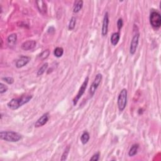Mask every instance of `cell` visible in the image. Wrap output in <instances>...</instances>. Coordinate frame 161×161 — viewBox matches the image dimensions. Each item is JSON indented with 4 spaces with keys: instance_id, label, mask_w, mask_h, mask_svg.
Wrapping results in <instances>:
<instances>
[{
    "instance_id": "1",
    "label": "cell",
    "mask_w": 161,
    "mask_h": 161,
    "mask_svg": "<svg viewBox=\"0 0 161 161\" xmlns=\"http://www.w3.org/2000/svg\"><path fill=\"white\" fill-rule=\"evenodd\" d=\"M32 98V96H22L19 98H13L10 101H9L7 104L8 107L12 109V110H15V109H18L21 106L27 103L30 101Z\"/></svg>"
},
{
    "instance_id": "2",
    "label": "cell",
    "mask_w": 161,
    "mask_h": 161,
    "mask_svg": "<svg viewBox=\"0 0 161 161\" xmlns=\"http://www.w3.org/2000/svg\"><path fill=\"white\" fill-rule=\"evenodd\" d=\"M0 138L9 142H17L21 140V135L15 131H1L0 132Z\"/></svg>"
},
{
    "instance_id": "3",
    "label": "cell",
    "mask_w": 161,
    "mask_h": 161,
    "mask_svg": "<svg viewBox=\"0 0 161 161\" xmlns=\"http://www.w3.org/2000/svg\"><path fill=\"white\" fill-rule=\"evenodd\" d=\"M127 103V90L123 89L120 91L118 98V107L120 111H123Z\"/></svg>"
},
{
    "instance_id": "4",
    "label": "cell",
    "mask_w": 161,
    "mask_h": 161,
    "mask_svg": "<svg viewBox=\"0 0 161 161\" xmlns=\"http://www.w3.org/2000/svg\"><path fill=\"white\" fill-rule=\"evenodd\" d=\"M150 23L155 28H159L161 25V16L159 12L152 11L150 15Z\"/></svg>"
},
{
    "instance_id": "5",
    "label": "cell",
    "mask_w": 161,
    "mask_h": 161,
    "mask_svg": "<svg viewBox=\"0 0 161 161\" xmlns=\"http://www.w3.org/2000/svg\"><path fill=\"white\" fill-rule=\"evenodd\" d=\"M89 82V77H86L85 80H84V82L83 83L81 86L79 88V91L78 93V94L76 95V96H75V98L73 99V105L76 106V104L78 103V101L79 100V99L81 98V96L83 95L84 93H85L86 89L87 88V86H88V84Z\"/></svg>"
},
{
    "instance_id": "6",
    "label": "cell",
    "mask_w": 161,
    "mask_h": 161,
    "mask_svg": "<svg viewBox=\"0 0 161 161\" xmlns=\"http://www.w3.org/2000/svg\"><path fill=\"white\" fill-rule=\"evenodd\" d=\"M102 78L103 76L101 74H98L96 76L94 80H93L92 85L90 86L89 88V95L91 97H92L93 96H94L96 89L98 88L99 84L101 83Z\"/></svg>"
},
{
    "instance_id": "7",
    "label": "cell",
    "mask_w": 161,
    "mask_h": 161,
    "mask_svg": "<svg viewBox=\"0 0 161 161\" xmlns=\"http://www.w3.org/2000/svg\"><path fill=\"white\" fill-rule=\"evenodd\" d=\"M139 38H140L139 34H135L133 37L132 38V40H131L130 47V53L131 55H133L135 52H136L138 44V41H139Z\"/></svg>"
},
{
    "instance_id": "8",
    "label": "cell",
    "mask_w": 161,
    "mask_h": 161,
    "mask_svg": "<svg viewBox=\"0 0 161 161\" xmlns=\"http://www.w3.org/2000/svg\"><path fill=\"white\" fill-rule=\"evenodd\" d=\"M109 15L108 12H106L103 21V26H102V31L101 34L103 37L106 36L107 35L108 32V25H109Z\"/></svg>"
},
{
    "instance_id": "9",
    "label": "cell",
    "mask_w": 161,
    "mask_h": 161,
    "mask_svg": "<svg viewBox=\"0 0 161 161\" xmlns=\"http://www.w3.org/2000/svg\"><path fill=\"white\" fill-rule=\"evenodd\" d=\"M49 113H45L40 118H38V120L35 124V127L38 128L44 126V125H46L47 123V121H49Z\"/></svg>"
},
{
    "instance_id": "10",
    "label": "cell",
    "mask_w": 161,
    "mask_h": 161,
    "mask_svg": "<svg viewBox=\"0 0 161 161\" xmlns=\"http://www.w3.org/2000/svg\"><path fill=\"white\" fill-rule=\"evenodd\" d=\"M30 60V58L27 57V56H21L16 62V67L17 68H21L25 66H26L27 64L29 62V61Z\"/></svg>"
},
{
    "instance_id": "11",
    "label": "cell",
    "mask_w": 161,
    "mask_h": 161,
    "mask_svg": "<svg viewBox=\"0 0 161 161\" xmlns=\"http://www.w3.org/2000/svg\"><path fill=\"white\" fill-rule=\"evenodd\" d=\"M37 42L35 40H27L21 44V49L24 50H29L33 49L36 46Z\"/></svg>"
},
{
    "instance_id": "12",
    "label": "cell",
    "mask_w": 161,
    "mask_h": 161,
    "mask_svg": "<svg viewBox=\"0 0 161 161\" xmlns=\"http://www.w3.org/2000/svg\"><path fill=\"white\" fill-rule=\"evenodd\" d=\"M36 3H37L38 9L39 10V11L41 13L44 14V15L46 14L47 11V7L46 3H45L44 1H42V0H40V1H37Z\"/></svg>"
},
{
    "instance_id": "13",
    "label": "cell",
    "mask_w": 161,
    "mask_h": 161,
    "mask_svg": "<svg viewBox=\"0 0 161 161\" xmlns=\"http://www.w3.org/2000/svg\"><path fill=\"white\" fill-rule=\"evenodd\" d=\"M17 34H12L11 35H9L7 38V42L9 47H14L16 45V43H17Z\"/></svg>"
},
{
    "instance_id": "14",
    "label": "cell",
    "mask_w": 161,
    "mask_h": 161,
    "mask_svg": "<svg viewBox=\"0 0 161 161\" xmlns=\"http://www.w3.org/2000/svg\"><path fill=\"white\" fill-rule=\"evenodd\" d=\"M120 35L119 32H116L112 34L111 37V43L113 46H117L119 40H120Z\"/></svg>"
},
{
    "instance_id": "15",
    "label": "cell",
    "mask_w": 161,
    "mask_h": 161,
    "mask_svg": "<svg viewBox=\"0 0 161 161\" xmlns=\"http://www.w3.org/2000/svg\"><path fill=\"white\" fill-rule=\"evenodd\" d=\"M90 138V135L88 131H84L83 134L80 136V141L83 144L85 145L88 142V141Z\"/></svg>"
},
{
    "instance_id": "16",
    "label": "cell",
    "mask_w": 161,
    "mask_h": 161,
    "mask_svg": "<svg viewBox=\"0 0 161 161\" xmlns=\"http://www.w3.org/2000/svg\"><path fill=\"white\" fill-rule=\"evenodd\" d=\"M138 147H139V145L138 144H133V146H131L129 150V152H128V155H129L130 157H133L135 155H136Z\"/></svg>"
},
{
    "instance_id": "17",
    "label": "cell",
    "mask_w": 161,
    "mask_h": 161,
    "mask_svg": "<svg viewBox=\"0 0 161 161\" xmlns=\"http://www.w3.org/2000/svg\"><path fill=\"white\" fill-rule=\"evenodd\" d=\"M83 6V1L82 0H80V1H77V3L75 4V5L74 6V8H73V12L74 13H78L80 9H82Z\"/></svg>"
},
{
    "instance_id": "18",
    "label": "cell",
    "mask_w": 161,
    "mask_h": 161,
    "mask_svg": "<svg viewBox=\"0 0 161 161\" xmlns=\"http://www.w3.org/2000/svg\"><path fill=\"white\" fill-rule=\"evenodd\" d=\"M63 54H64V49L62 47H56V49H55L54 54L56 57L59 58L60 57H62Z\"/></svg>"
},
{
    "instance_id": "19",
    "label": "cell",
    "mask_w": 161,
    "mask_h": 161,
    "mask_svg": "<svg viewBox=\"0 0 161 161\" xmlns=\"http://www.w3.org/2000/svg\"><path fill=\"white\" fill-rule=\"evenodd\" d=\"M48 66H49V64H48V63H47V62L45 63L44 64H43V65L40 67V69H38V72H37V76H42V75L45 72H46V70H47V67H48Z\"/></svg>"
},
{
    "instance_id": "20",
    "label": "cell",
    "mask_w": 161,
    "mask_h": 161,
    "mask_svg": "<svg viewBox=\"0 0 161 161\" xmlns=\"http://www.w3.org/2000/svg\"><path fill=\"white\" fill-rule=\"evenodd\" d=\"M49 54H50V50L49 49L45 50L44 51H43V52L39 55L38 57L40 58V60H44L45 59H46L48 57H49Z\"/></svg>"
},
{
    "instance_id": "21",
    "label": "cell",
    "mask_w": 161,
    "mask_h": 161,
    "mask_svg": "<svg viewBox=\"0 0 161 161\" xmlns=\"http://www.w3.org/2000/svg\"><path fill=\"white\" fill-rule=\"evenodd\" d=\"M76 19L75 17H72L70 20L69 21V26H68V28L69 30H72L74 29L75 26H76Z\"/></svg>"
},
{
    "instance_id": "22",
    "label": "cell",
    "mask_w": 161,
    "mask_h": 161,
    "mask_svg": "<svg viewBox=\"0 0 161 161\" xmlns=\"http://www.w3.org/2000/svg\"><path fill=\"white\" fill-rule=\"evenodd\" d=\"M69 150H70V147H67L62 154V157H61V159H60L61 160H65L67 159V156H68L69 152Z\"/></svg>"
},
{
    "instance_id": "23",
    "label": "cell",
    "mask_w": 161,
    "mask_h": 161,
    "mask_svg": "<svg viewBox=\"0 0 161 161\" xmlns=\"http://www.w3.org/2000/svg\"><path fill=\"white\" fill-rule=\"evenodd\" d=\"M8 90V87L3 83H0V93L3 94V93H6Z\"/></svg>"
},
{
    "instance_id": "24",
    "label": "cell",
    "mask_w": 161,
    "mask_h": 161,
    "mask_svg": "<svg viewBox=\"0 0 161 161\" xmlns=\"http://www.w3.org/2000/svg\"><path fill=\"white\" fill-rule=\"evenodd\" d=\"M2 79L6 83H7L8 85H12L14 83V79L11 77H5V78H3Z\"/></svg>"
},
{
    "instance_id": "25",
    "label": "cell",
    "mask_w": 161,
    "mask_h": 161,
    "mask_svg": "<svg viewBox=\"0 0 161 161\" xmlns=\"http://www.w3.org/2000/svg\"><path fill=\"white\" fill-rule=\"evenodd\" d=\"M123 20H122V19L121 18L118 19V20L117 21V27L119 30H121V28H122V27H123Z\"/></svg>"
},
{
    "instance_id": "26",
    "label": "cell",
    "mask_w": 161,
    "mask_h": 161,
    "mask_svg": "<svg viewBox=\"0 0 161 161\" xmlns=\"http://www.w3.org/2000/svg\"><path fill=\"white\" fill-rule=\"evenodd\" d=\"M99 153H96L92 156L91 158L90 159V160L97 161V160H99Z\"/></svg>"
}]
</instances>
